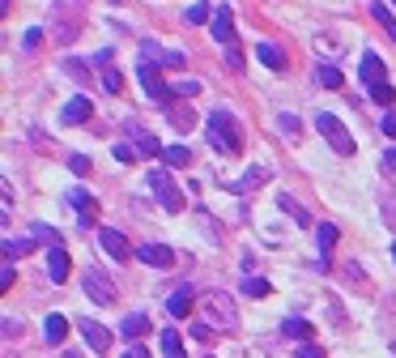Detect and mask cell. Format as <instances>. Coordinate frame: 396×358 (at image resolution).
Wrapping results in <instances>:
<instances>
[{
    "instance_id": "15",
    "label": "cell",
    "mask_w": 396,
    "mask_h": 358,
    "mask_svg": "<svg viewBox=\"0 0 396 358\" xmlns=\"http://www.w3.org/2000/svg\"><path fill=\"white\" fill-rule=\"evenodd\" d=\"M145 333H149V316H145V312H132V316H124V325H119V337H124V342H132V346H137Z\"/></svg>"
},
{
    "instance_id": "47",
    "label": "cell",
    "mask_w": 396,
    "mask_h": 358,
    "mask_svg": "<svg viewBox=\"0 0 396 358\" xmlns=\"http://www.w3.org/2000/svg\"><path fill=\"white\" fill-rule=\"evenodd\" d=\"M392 256H396V243H392Z\"/></svg>"
},
{
    "instance_id": "21",
    "label": "cell",
    "mask_w": 396,
    "mask_h": 358,
    "mask_svg": "<svg viewBox=\"0 0 396 358\" xmlns=\"http://www.w3.org/2000/svg\"><path fill=\"white\" fill-rule=\"evenodd\" d=\"M316 81H320L324 90H341V85H346V77H341L337 64H320V68H316Z\"/></svg>"
},
{
    "instance_id": "20",
    "label": "cell",
    "mask_w": 396,
    "mask_h": 358,
    "mask_svg": "<svg viewBox=\"0 0 396 358\" xmlns=\"http://www.w3.org/2000/svg\"><path fill=\"white\" fill-rule=\"evenodd\" d=\"M256 56H260L273 73H282V68H286V51H282V47H273V43H260V47H256Z\"/></svg>"
},
{
    "instance_id": "42",
    "label": "cell",
    "mask_w": 396,
    "mask_h": 358,
    "mask_svg": "<svg viewBox=\"0 0 396 358\" xmlns=\"http://www.w3.org/2000/svg\"><path fill=\"white\" fill-rule=\"evenodd\" d=\"M9 286H13V265L0 269V290H9Z\"/></svg>"
},
{
    "instance_id": "23",
    "label": "cell",
    "mask_w": 396,
    "mask_h": 358,
    "mask_svg": "<svg viewBox=\"0 0 396 358\" xmlns=\"http://www.w3.org/2000/svg\"><path fill=\"white\" fill-rule=\"evenodd\" d=\"M277 205H282V209H286V214H290V218H294V222L303 226V231L311 226V218H307V209H303V205H299L294 196H277Z\"/></svg>"
},
{
    "instance_id": "45",
    "label": "cell",
    "mask_w": 396,
    "mask_h": 358,
    "mask_svg": "<svg viewBox=\"0 0 396 358\" xmlns=\"http://www.w3.org/2000/svg\"><path fill=\"white\" fill-rule=\"evenodd\" d=\"M124 358H149V354H145V346L137 342V346H132V350H128V354H124Z\"/></svg>"
},
{
    "instance_id": "36",
    "label": "cell",
    "mask_w": 396,
    "mask_h": 358,
    "mask_svg": "<svg viewBox=\"0 0 396 358\" xmlns=\"http://www.w3.org/2000/svg\"><path fill=\"white\" fill-rule=\"evenodd\" d=\"M68 167H73V175H90V158H85V154H73Z\"/></svg>"
},
{
    "instance_id": "29",
    "label": "cell",
    "mask_w": 396,
    "mask_h": 358,
    "mask_svg": "<svg viewBox=\"0 0 396 358\" xmlns=\"http://www.w3.org/2000/svg\"><path fill=\"white\" fill-rule=\"evenodd\" d=\"M141 56H145V60H141V64H154V68H158V64H166V51H162V47H158V43H149V38H145V43H141Z\"/></svg>"
},
{
    "instance_id": "37",
    "label": "cell",
    "mask_w": 396,
    "mask_h": 358,
    "mask_svg": "<svg viewBox=\"0 0 396 358\" xmlns=\"http://www.w3.org/2000/svg\"><path fill=\"white\" fill-rule=\"evenodd\" d=\"M64 73H68L73 81H85V77H90V73H85V68H81L77 60H64Z\"/></svg>"
},
{
    "instance_id": "35",
    "label": "cell",
    "mask_w": 396,
    "mask_h": 358,
    "mask_svg": "<svg viewBox=\"0 0 396 358\" xmlns=\"http://www.w3.org/2000/svg\"><path fill=\"white\" fill-rule=\"evenodd\" d=\"M205 17H213V13H209L205 4H192V9H188V26H200Z\"/></svg>"
},
{
    "instance_id": "43",
    "label": "cell",
    "mask_w": 396,
    "mask_h": 358,
    "mask_svg": "<svg viewBox=\"0 0 396 358\" xmlns=\"http://www.w3.org/2000/svg\"><path fill=\"white\" fill-rule=\"evenodd\" d=\"M380 128H384L388 137H396V111H388V115H384V124H380Z\"/></svg>"
},
{
    "instance_id": "34",
    "label": "cell",
    "mask_w": 396,
    "mask_h": 358,
    "mask_svg": "<svg viewBox=\"0 0 396 358\" xmlns=\"http://www.w3.org/2000/svg\"><path fill=\"white\" fill-rule=\"evenodd\" d=\"M171 120H175L179 128H192V124H196V115H192L188 107H175V111H171Z\"/></svg>"
},
{
    "instance_id": "10",
    "label": "cell",
    "mask_w": 396,
    "mask_h": 358,
    "mask_svg": "<svg viewBox=\"0 0 396 358\" xmlns=\"http://www.w3.org/2000/svg\"><path fill=\"white\" fill-rule=\"evenodd\" d=\"M77 333L85 337V346H90V350H98V354H107V350H111V333H107L98 320H77Z\"/></svg>"
},
{
    "instance_id": "25",
    "label": "cell",
    "mask_w": 396,
    "mask_h": 358,
    "mask_svg": "<svg viewBox=\"0 0 396 358\" xmlns=\"http://www.w3.org/2000/svg\"><path fill=\"white\" fill-rule=\"evenodd\" d=\"M371 13H375V21L384 26V34H388V38H392V43H396V17H392V9L375 0V4H371Z\"/></svg>"
},
{
    "instance_id": "13",
    "label": "cell",
    "mask_w": 396,
    "mask_h": 358,
    "mask_svg": "<svg viewBox=\"0 0 396 358\" xmlns=\"http://www.w3.org/2000/svg\"><path fill=\"white\" fill-rule=\"evenodd\" d=\"M68 265H73V260H68V248H64V243L47 252V278H51V282H68Z\"/></svg>"
},
{
    "instance_id": "22",
    "label": "cell",
    "mask_w": 396,
    "mask_h": 358,
    "mask_svg": "<svg viewBox=\"0 0 396 358\" xmlns=\"http://www.w3.org/2000/svg\"><path fill=\"white\" fill-rule=\"evenodd\" d=\"M269 175H273L269 167H252V171H247V175L239 179V196H243V192H252V188H260V184H264Z\"/></svg>"
},
{
    "instance_id": "12",
    "label": "cell",
    "mask_w": 396,
    "mask_h": 358,
    "mask_svg": "<svg viewBox=\"0 0 396 358\" xmlns=\"http://www.w3.org/2000/svg\"><path fill=\"white\" fill-rule=\"evenodd\" d=\"M60 115H64V124H90V120H94V102L77 94V98H68V102H64V111H60Z\"/></svg>"
},
{
    "instance_id": "11",
    "label": "cell",
    "mask_w": 396,
    "mask_h": 358,
    "mask_svg": "<svg viewBox=\"0 0 396 358\" xmlns=\"http://www.w3.org/2000/svg\"><path fill=\"white\" fill-rule=\"evenodd\" d=\"M316 243H320V260H316V269L324 273L328 260H333V248H337V226H333V222H320V226H316Z\"/></svg>"
},
{
    "instance_id": "16",
    "label": "cell",
    "mask_w": 396,
    "mask_h": 358,
    "mask_svg": "<svg viewBox=\"0 0 396 358\" xmlns=\"http://www.w3.org/2000/svg\"><path fill=\"white\" fill-rule=\"evenodd\" d=\"M358 73H363V81H367V85H380V81H384V73H388V64H384V56L367 51V56H363V64H358Z\"/></svg>"
},
{
    "instance_id": "49",
    "label": "cell",
    "mask_w": 396,
    "mask_h": 358,
    "mask_svg": "<svg viewBox=\"0 0 396 358\" xmlns=\"http://www.w3.org/2000/svg\"><path fill=\"white\" fill-rule=\"evenodd\" d=\"M205 358H209V354H205Z\"/></svg>"
},
{
    "instance_id": "48",
    "label": "cell",
    "mask_w": 396,
    "mask_h": 358,
    "mask_svg": "<svg viewBox=\"0 0 396 358\" xmlns=\"http://www.w3.org/2000/svg\"><path fill=\"white\" fill-rule=\"evenodd\" d=\"M392 4H396V0H392Z\"/></svg>"
},
{
    "instance_id": "2",
    "label": "cell",
    "mask_w": 396,
    "mask_h": 358,
    "mask_svg": "<svg viewBox=\"0 0 396 358\" xmlns=\"http://www.w3.org/2000/svg\"><path fill=\"white\" fill-rule=\"evenodd\" d=\"M200 307H205V325H209L213 333H239V312H235V299H230V295L209 290Z\"/></svg>"
},
{
    "instance_id": "14",
    "label": "cell",
    "mask_w": 396,
    "mask_h": 358,
    "mask_svg": "<svg viewBox=\"0 0 396 358\" xmlns=\"http://www.w3.org/2000/svg\"><path fill=\"white\" fill-rule=\"evenodd\" d=\"M192 303H196L192 286H179V290L166 299V312H171V320H183V316H192Z\"/></svg>"
},
{
    "instance_id": "19",
    "label": "cell",
    "mask_w": 396,
    "mask_h": 358,
    "mask_svg": "<svg viewBox=\"0 0 396 358\" xmlns=\"http://www.w3.org/2000/svg\"><path fill=\"white\" fill-rule=\"evenodd\" d=\"M64 337H68V320H64L60 312H51V316L43 320V342H47V346H64Z\"/></svg>"
},
{
    "instance_id": "8",
    "label": "cell",
    "mask_w": 396,
    "mask_h": 358,
    "mask_svg": "<svg viewBox=\"0 0 396 358\" xmlns=\"http://www.w3.org/2000/svg\"><path fill=\"white\" fill-rule=\"evenodd\" d=\"M209 30H213V38H218V43H226V47H230V43H235V9H230V4H218V9H213V26H209Z\"/></svg>"
},
{
    "instance_id": "38",
    "label": "cell",
    "mask_w": 396,
    "mask_h": 358,
    "mask_svg": "<svg viewBox=\"0 0 396 358\" xmlns=\"http://www.w3.org/2000/svg\"><path fill=\"white\" fill-rule=\"evenodd\" d=\"M166 64H171V68H183V64H188V56H183L179 47H171V51H166Z\"/></svg>"
},
{
    "instance_id": "24",
    "label": "cell",
    "mask_w": 396,
    "mask_h": 358,
    "mask_svg": "<svg viewBox=\"0 0 396 358\" xmlns=\"http://www.w3.org/2000/svg\"><path fill=\"white\" fill-rule=\"evenodd\" d=\"M282 333H286V337H294V342H311V325H307V320H299V316H290V320L282 325Z\"/></svg>"
},
{
    "instance_id": "27",
    "label": "cell",
    "mask_w": 396,
    "mask_h": 358,
    "mask_svg": "<svg viewBox=\"0 0 396 358\" xmlns=\"http://www.w3.org/2000/svg\"><path fill=\"white\" fill-rule=\"evenodd\" d=\"M277 128H282V137H286V141L294 145V141H299V128H303V124H299V115L282 111V115H277Z\"/></svg>"
},
{
    "instance_id": "40",
    "label": "cell",
    "mask_w": 396,
    "mask_h": 358,
    "mask_svg": "<svg viewBox=\"0 0 396 358\" xmlns=\"http://www.w3.org/2000/svg\"><path fill=\"white\" fill-rule=\"evenodd\" d=\"M299 358H324V350L311 346V342H303V346H299Z\"/></svg>"
},
{
    "instance_id": "9",
    "label": "cell",
    "mask_w": 396,
    "mask_h": 358,
    "mask_svg": "<svg viewBox=\"0 0 396 358\" xmlns=\"http://www.w3.org/2000/svg\"><path fill=\"white\" fill-rule=\"evenodd\" d=\"M137 260H141V265H154V269H171V265H175V252H171L166 243H141V248H137Z\"/></svg>"
},
{
    "instance_id": "28",
    "label": "cell",
    "mask_w": 396,
    "mask_h": 358,
    "mask_svg": "<svg viewBox=\"0 0 396 358\" xmlns=\"http://www.w3.org/2000/svg\"><path fill=\"white\" fill-rule=\"evenodd\" d=\"M30 248H34V239H4V243H0L4 260H17V256H26Z\"/></svg>"
},
{
    "instance_id": "39",
    "label": "cell",
    "mask_w": 396,
    "mask_h": 358,
    "mask_svg": "<svg viewBox=\"0 0 396 358\" xmlns=\"http://www.w3.org/2000/svg\"><path fill=\"white\" fill-rule=\"evenodd\" d=\"M226 64H230V68H243V51H239V47H235V43H230V47H226Z\"/></svg>"
},
{
    "instance_id": "17",
    "label": "cell",
    "mask_w": 396,
    "mask_h": 358,
    "mask_svg": "<svg viewBox=\"0 0 396 358\" xmlns=\"http://www.w3.org/2000/svg\"><path fill=\"white\" fill-rule=\"evenodd\" d=\"M128 128H132V141H137V154H145V158H162V154H166V149L158 145V137H154V132H145L141 124H128Z\"/></svg>"
},
{
    "instance_id": "5",
    "label": "cell",
    "mask_w": 396,
    "mask_h": 358,
    "mask_svg": "<svg viewBox=\"0 0 396 358\" xmlns=\"http://www.w3.org/2000/svg\"><path fill=\"white\" fill-rule=\"evenodd\" d=\"M81 290L90 295V303H102V307H107V303H115V282H111V278H102L98 269H85V273H81Z\"/></svg>"
},
{
    "instance_id": "33",
    "label": "cell",
    "mask_w": 396,
    "mask_h": 358,
    "mask_svg": "<svg viewBox=\"0 0 396 358\" xmlns=\"http://www.w3.org/2000/svg\"><path fill=\"white\" fill-rule=\"evenodd\" d=\"M371 98L380 102V107H392V98H396V90L388 85V81H380V85H371Z\"/></svg>"
},
{
    "instance_id": "7",
    "label": "cell",
    "mask_w": 396,
    "mask_h": 358,
    "mask_svg": "<svg viewBox=\"0 0 396 358\" xmlns=\"http://www.w3.org/2000/svg\"><path fill=\"white\" fill-rule=\"evenodd\" d=\"M137 81H141V85H145V94H149V98H158V102H166V98L175 94V90L162 81V73H158L154 64H137Z\"/></svg>"
},
{
    "instance_id": "3",
    "label": "cell",
    "mask_w": 396,
    "mask_h": 358,
    "mask_svg": "<svg viewBox=\"0 0 396 358\" xmlns=\"http://www.w3.org/2000/svg\"><path fill=\"white\" fill-rule=\"evenodd\" d=\"M145 184L154 188V196H158V205H162L166 214H179V209L188 205V201H183V192L171 184V175H166L162 167H158V171H149V179H145Z\"/></svg>"
},
{
    "instance_id": "46",
    "label": "cell",
    "mask_w": 396,
    "mask_h": 358,
    "mask_svg": "<svg viewBox=\"0 0 396 358\" xmlns=\"http://www.w3.org/2000/svg\"><path fill=\"white\" fill-rule=\"evenodd\" d=\"M64 358H81V354H77V350H64Z\"/></svg>"
},
{
    "instance_id": "31",
    "label": "cell",
    "mask_w": 396,
    "mask_h": 358,
    "mask_svg": "<svg viewBox=\"0 0 396 358\" xmlns=\"http://www.w3.org/2000/svg\"><path fill=\"white\" fill-rule=\"evenodd\" d=\"M239 290H243V295H252V299H264L273 286H269L264 278H243V286H239Z\"/></svg>"
},
{
    "instance_id": "6",
    "label": "cell",
    "mask_w": 396,
    "mask_h": 358,
    "mask_svg": "<svg viewBox=\"0 0 396 358\" xmlns=\"http://www.w3.org/2000/svg\"><path fill=\"white\" fill-rule=\"evenodd\" d=\"M98 248H102L111 260H132V256H137V248L128 243V235H124V231H111V226L98 231Z\"/></svg>"
},
{
    "instance_id": "1",
    "label": "cell",
    "mask_w": 396,
    "mask_h": 358,
    "mask_svg": "<svg viewBox=\"0 0 396 358\" xmlns=\"http://www.w3.org/2000/svg\"><path fill=\"white\" fill-rule=\"evenodd\" d=\"M205 137L213 141L218 154H239V149H243V132H239V124H235V115H230L226 107L209 111V120H205Z\"/></svg>"
},
{
    "instance_id": "44",
    "label": "cell",
    "mask_w": 396,
    "mask_h": 358,
    "mask_svg": "<svg viewBox=\"0 0 396 358\" xmlns=\"http://www.w3.org/2000/svg\"><path fill=\"white\" fill-rule=\"evenodd\" d=\"M384 171H396V149H388V154H384Z\"/></svg>"
},
{
    "instance_id": "18",
    "label": "cell",
    "mask_w": 396,
    "mask_h": 358,
    "mask_svg": "<svg viewBox=\"0 0 396 358\" xmlns=\"http://www.w3.org/2000/svg\"><path fill=\"white\" fill-rule=\"evenodd\" d=\"M68 205L77 209L81 226H90V222H94V196H90L85 188H68Z\"/></svg>"
},
{
    "instance_id": "41",
    "label": "cell",
    "mask_w": 396,
    "mask_h": 358,
    "mask_svg": "<svg viewBox=\"0 0 396 358\" xmlns=\"http://www.w3.org/2000/svg\"><path fill=\"white\" fill-rule=\"evenodd\" d=\"M115 158H119V162H132V158H137V149H132V145H115Z\"/></svg>"
},
{
    "instance_id": "26",
    "label": "cell",
    "mask_w": 396,
    "mask_h": 358,
    "mask_svg": "<svg viewBox=\"0 0 396 358\" xmlns=\"http://www.w3.org/2000/svg\"><path fill=\"white\" fill-rule=\"evenodd\" d=\"M162 358H183V337H179L175 329L162 333Z\"/></svg>"
},
{
    "instance_id": "4",
    "label": "cell",
    "mask_w": 396,
    "mask_h": 358,
    "mask_svg": "<svg viewBox=\"0 0 396 358\" xmlns=\"http://www.w3.org/2000/svg\"><path fill=\"white\" fill-rule=\"evenodd\" d=\"M316 128H320V137H324V141H328L341 158H350V154H354V137L341 128V120H337V115H316Z\"/></svg>"
},
{
    "instance_id": "32",
    "label": "cell",
    "mask_w": 396,
    "mask_h": 358,
    "mask_svg": "<svg viewBox=\"0 0 396 358\" xmlns=\"http://www.w3.org/2000/svg\"><path fill=\"white\" fill-rule=\"evenodd\" d=\"M30 239H43V243H51V248H60V235H55L51 226H43V222L30 226Z\"/></svg>"
},
{
    "instance_id": "30",
    "label": "cell",
    "mask_w": 396,
    "mask_h": 358,
    "mask_svg": "<svg viewBox=\"0 0 396 358\" xmlns=\"http://www.w3.org/2000/svg\"><path fill=\"white\" fill-rule=\"evenodd\" d=\"M162 162H171V167H188V162H192V149H188V145H171V149L162 154Z\"/></svg>"
}]
</instances>
